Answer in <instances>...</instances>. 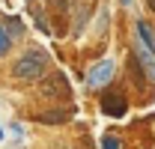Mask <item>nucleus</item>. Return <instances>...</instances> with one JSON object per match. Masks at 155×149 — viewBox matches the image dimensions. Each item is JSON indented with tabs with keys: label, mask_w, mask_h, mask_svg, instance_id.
I'll use <instances>...</instances> for the list:
<instances>
[{
	"label": "nucleus",
	"mask_w": 155,
	"mask_h": 149,
	"mask_svg": "<svg viewBox=\"0 0 155 149\" xmlns=\"http://www.w3.org/2000/svg\"><path fill=\"white\" fill-rule=\"evenodd\" d=\"M119 3H122V6H131V0H119Z\"/></svg>",
	"instance_id": "10"
},
{
	"label": "nucleus",
	"mask_w": 155,
	"mask_h": 149,
	"mask_svg": "<svg viewBox=\"0 0 155 149\" xmlns=\"http://www.w3.org/2000/svg\"><path fill=\"white\" fill-rule=\"evenodd\" d=\"M48 54L42 51V48H27L24 54L15 60V66H12V74L18 78V81H39L42 74L48 72Z\"/></svg>",
	"instance_id": "1"
},
{
	"label": "nucleus",
	"mask_w": 155,
	"mask_h": 149,
	"mask_svg": "<svg viewBox=\"0 0 155 149\" xmlns=\"http://www.w3.org/2000/svg\"><path fill=\"white\" fill-rule=\"evenodd\" d=\"M125 111H128V101L119 93H104L101 95V113H104V116L119 119V116H125Z\"/></svg>",
	"instance_id": "3"
},
{
	"label": "nucleus",
	"mask_w": 155,
	"mask_h": 149,
	"mask_svg": "<svg viewBox=\"0 0 155 149\" xmlns=\"http://www.w3.org/2000/svg\"><path fill=\"white\" fill-rule=\"evenodd\" d=\"M114 72H116V63L110 57H104V60H98L96 66L87 72V84H90V87H104V84H110Z\"/></svg>",
	"instance_id": "2"
},
{
	"label": "nucleus",
	"mask_w": 155,
	"mask_h": 149,
	"mask_svg": "<svg viewBox=\"0 0 155 149\" xmlns=\"http://www.w3.org/2000/svg\"><path fill=\"white\" fill-rule=\"evenodd\" d=\"M0 36H6V27H3V24H0Z\"/></svg>",
	"instance_id": "11"
},
{
	"label": "nucleus",
	"mask_w": 155,
	"mask_h": 149,
	"mask_svg": "<svg viewBox=\"0 0 155 149\" xmlns=\"http://www.w3.org/2000/svg\"><path fill=\"white\" fill-rule=\"evenodd\" d=\"M21 30H24V24H21L18 18H9V21H6V36H9V39L21 36Z\"/></svg>",
	"instance_id": "7"
},
{
	"label": "nucleus",
	"mask_w": 155,
	"mask_h": 149,
	"mask_svg": "<svg viewBox=\"0 0 155 149\" xmlns=\"http://www.w3.org/2000/svg\"><path fill=\"white\" fill-rule=\"evenodd\" d=\"M69 116H72V108H57L48 113H36V122H66Z\"/></svg>",
	"instance_id": "5"
},
{
	"label": "nucleus",
	"mask_w": 155,
	"mask_h": 149,
	"mask_svg": "<svg viewBox=\"0 0 155 149\" xmlns=\"http://www.w3.org/2000/svg\"><path fill=\"white\" fill-rule=\"evenodd\" d=\"M137 36H140V45L155 57V30L149 27V21H143V18L137 21Z\"/></svg>",
	"instance_id": "4"
},
{
	"label": "nucleus",
	"mask_w": 155,
	"mask_h": 149,
	"mask_svg": "<svg viewBox=\"0 0 155 149\" xmlns=\"http://www.w3.org/2000/svg\"><path fill=\"white\" fill-rule=\"evenodd\" d=\"M137 60H140V66L146 69V74H149V78L155 81V57L149 54V51H146L143 45H137Z\"/></svg>",
	"instance_id": "6"
},
{
	"label": "nucleus",
	"mask_w": 155,
	"mask_h": 149,
	"mask_svg": "<svg viewBox=\"0 0 155 149\" xmlns=\"http://www.w3.org/2000/svg\"><path fill=\"white\" fill-rule=\"evenodd\" d=\"M9 131H12V134H15V140H24V128H21L18 122H15V125H12V128H9Z\"/></svg>",
	"instance_id": "9"
},
{
	"label": "nucleus",
	"mask_w": 155,
	"mask_h": 149,
	"mask_svg": "<svg viewBox=\"0 0 155 149\" xmlns=\"http://www.w3.org/2000/svg\"><path fill=\"white\" fill-rule=\"evenodd\" d=\"M3 137H6V131H3V128H0V143H3Z\"/></svg>",
	"instance_id": "12"
},
{
	"label": "nucleus",
	"mask_w": 155,
	"mask_h": 149,
	"mask_svg": "<svg viewBox=\"0 0 155 149\" xmlns=\"http://www.w3.org/2000/svg\"><path fill=\"white\" fill-rule=\"evenodd\" d=\"M149 6H152V12H155V0H149Z\"/></svg>",
	"instance_id": "13"
},
{
	"label": "nucleus",
	"mask_w": 155,
	"mask_h": 149,
	"mask_svg": "<svg viewBox=\"0 0 155 149\" xmlns=\"http://www.w3.org/2000/svg\"><path fill=\"white\" fill-rule=\"evenodd\" d=\"M122 143H119V137H114V134H107V137H101V149H119Z\"/></svg>",
	"instance_id": "8"
}]
</instances>
